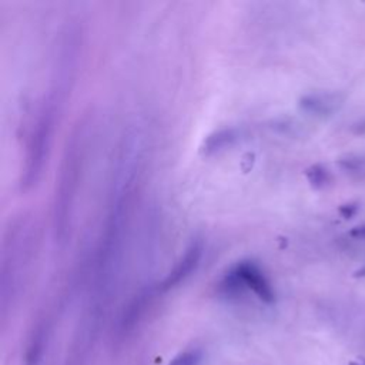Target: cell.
I'll use <instances>...</instances> for the list:
<instances>
[{
	"label": "cell",
	"mask_w": 365,
	"mask_h": 365,
	"mask_svg": "<svg viewBox=\"0 0 365 365\" xmlns=\"http://www.w3.org/2000/svg\"><path fill=\"white\" fill-rule=\"evenodd\" d=\"M90 143V121L83 119L73 130L60 164L53 202V233L56 243L63 247L71 234L76 210L79 185L84 174Z\"/></svg>",
	"instance_id": "6da1fadb"
},
{
	"label": "cell",
	"mask_w": 365,
	"mask_h": 365,
	"mask_svg": "<svg viewBox=\"0 0 365 365\" xmlns=\"http://www.w3.org/2000/svg\"><path fill=\"white\" fill-rule=\"evenodd\" d=\"M349 235L351 237V239L354 240H361V242H365V223L361 224V226H357L354 227L353 230H350Z\"/></svg>",
	"instance_id": "30bf717a"
},
{
	"label": "cell",
	"mask_w": 365,
	"mask_h": 365,
	"mask_svg": "<svg viewBox=\"0 0 365 365\" xmlns=\"http://www.w3.org/2000/svg\"><path fill=\"white\" fill-rule=\"evenodd\" d=\"M358 211V204H346L341 209V214L345 217V218H351L353 215H355Z\"/></svg>",
	"instance_id": "8fae6325"
},
{
	"label": "cell",
	"mask_w": 365,
	"mask_h": 365,
	"mask_svg": "<svg viewBox=\"0 0 365 365\" xmlns=\"http://www.w3.org/2000/svg\"><path fill=\"white\" fill-rule=\"evenodd\" d=\"M308 178L314 187H325L330 185L331 174L322 166H314L308 170Z\"/></svg>",
	"instance_id": "ba28073f"
},
{
	"label": "cell",
	"mask_w": 365,
	"mask_h": 365,
	"mask_svg": "<svg viewBox=\"0 0 365 365\" xmlns=\"http://www.w3.org/2000/svg\"><path fill=\"white\" fill-rule=\"evenodd\" d=\"M344 104V97L338 93H320L303 100V107L316 116H331Z\"/></svg>",
	"instance_id": "5b68a950"
},
{
	"label": "cell",
	"mask_w": 365,
	"mask_h": 365,
	"mask_svg": "<svg viewBox=\"0 0 365 365\" xmlns=\"http://www.w3.org/2000/svg\"><path fill=\"white\" fill-rule=\"evenodd\" d=\"M350 365H365V360L364 358H357V360L351 361Z\"/></svg>",
	"instance_id": "7c38bea8"
},
{
	"label": "cell",
	"mask_w": 365,
	"mask_h": 365,
	"mask_svg": "<svg viewBox=\"0 0 365 365\" xmlns=\"http://www.w3.org/2000/svg\"><path fill=\"white\" fill-rule=\"evenodd\" d=\"M340 169L358 180H365V156L364 154H346L338 160Z\"/></svg>",
	"instance_id": "52a82bcc"
},
{
	"label": "cell",
	"mask_w": 365,
	"mask_h": 365,
	"mask_svg": "<svg viewBox=\"0 0 365 365\" xmlns=\"http://www.w3.org/2000/svg\"><path fill=\"white\" fill-rule=\"evenodd\" d=\"M200 251L202 250H200V247H197V246H193L190 250H187L185 257H182V260L174 267L173 271H170L169 276L163 280V283L158 285V288L161 291H167L185 280L189 274L193 271L194 266L197 264V261L200 259Z\"/></svg>",
	"instance_id": "8992f818"
},
{
	"label": "cell",
	"mask_w": 365,
	"mask_h": 365,
	"mask_svg": "<svg viewBox=\"0 0 365 365\" xmlns=\"http://www.w3.org/2000/svg\"><path fill=\"white\" fill-rule=\"evenodd\" d=\"M69 71L66 69H58L47 96L42 99L32 116L25 141V161L21 180L23 190L32 189L40 178L54 126H56V117L67 90Z\"/></svg>",
	"instance_id": "7a4b0ae2"
},
{
	"label": "cell",
	"mask_w": 365,
	"mask_h": 365,
	"mask_svg": "<svg viewBox=\"0 0 365 365\" xmlns=\"http://www.w3.org/2000/svg\"><path fill=\"white\" fill-rule=\"evenodd\" d=\"M202 362V351L186 350L176 355L169 365H200Z\"/></svg>",
	"instance_id": "9c48e42d"
},
{
	"label": "cell",
	"mask_w": 365,
	"mask_h": 365,
	"mask_svg": "<svg viewBox=\"0 0 365 365\" xmlns=\"http://www.w3.org/2000/svg\"><path fill=\"white\" fill-rule=\"evenodd\" d=\"M36 250V228L29 217H19L12 223L5 234L3 257H2V291L3 294L25 276L30 268L33 252Z\"/></svg>",
	"instance_id": "3957f363"
},
{
	"label": "cell",
	"mask_w": 365,
	"mask_h": 365,
	"mask_svg": "<svg viewBox=\"0 0 365 365\" xmlns=\"http://www.w3.org/2000/svg\"><path fill=\"white\" fill-rule=\"evenodd\" d=\"M235 279L242 280L243 284L250 288L261 301L268 304L274 301V291L259 268H255L250 264H244L237 270Z\"/></svg>",
	"instance_id": "277c9868"
}]
</instances>
